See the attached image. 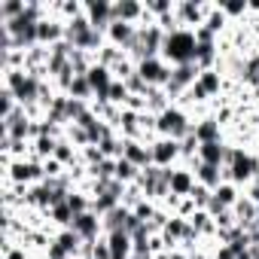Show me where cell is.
Returning <instances> with one entry per match:
<instances>
[{
	"instance_id": "cell-1",
	"label": "cell",
	"mask_w": 259,
	"mask_h": 259,
	"mask_svg": "<svg viewBox=\"0 0 259 259\" xmlns=\"http://www.w3.org/2000/svg\"><path fill=\"white\" fill-rule=\"evenodd\" d=\"M195 52H198L195 34H189V31H174L171 37H165V55H168L171 61H177V64H192Z\"/></svg>"
},
{
	"instance_id": "cell-2",
	"label": "cell",
	"mask_w": 259,
	"mask_h": 259,
	"mask_svg": "<svg viewBox=\"0 0 259 259\" xmlns=\"http://www.w3.org/2000/svg\"><path fill=\"white\" fill-rule=\"evenodd\" d=\"M226 165H232V180H250L253 174H259V162L256 159H250V156H244L241 150H226V159H223Z\"/></svg>"
},
{
	"instance_id": "cell-3",
	"label": "cell",
	"mask_w": 259,
	"mask_h": 259,
	"mask_svg": "<svg viewBox=\"0 0 259 259\" xmlns=\"http://www.w3.org/2000/svg\"><path fill=\"white\" fill-rule=\"evenodd\" d=\"M159 132L171 135V141H180V138H186V135L192 132V128L186 125V119H183L180 110H165L162 119H159Z\"/></svg>"
},
{
	"instance_id": "cell-4",
	"label": "cell",
	"mask_w": 259,
	"mask_h": 259,
	"mask_svg": "<svg viewBox=\"0 0 259 259\" xmlns=\"http://www.w3.org/2000/svg\"><path fill=\"white\" fill-rule=\"evenodd\" d=\"M110 256L113 259H128V253H132V235H128L125 229L119 232H110Z\"/></svg>"
},
{
	"instance_id": "cell-5",
	"label": "cell",
	"mask_w": 259,
	"mask_h": 259,
	"mask_svg": "<svg viewBox=\"0 0 259 259\" xmlns=\"http://www.w3.org/2000/svg\"><path fill=\"white\" fill-rule=\"evenodd\" d=\"M138 73H141L144 82H165V79H168V70H165L156 58H144L141 67H138Z\"/></svg>"
},
{
	"instance_id": "cell-6",
	"label": "cell",
	"mask_w": 259,
	"mask_h": 259,
	"mask_svg": "<svg viewBox=\"0 0 259 259\" xmlns=\"http://www.w3.org/2000/svg\"><path fill=\"white\" fill-rule=\"evenodd\" d=\"M89 82H92V92H98V98H104L107 101V95H110V73H107V67H92L89 73Z\"/></svg>"
},
{
	"instance_id": "cell-7",
	"label": "cell",
	"mask_w": 259,
	"mask_h": 259,
	"mask_svg": "<svg viewBox=\"0 0 259 259\" xmlns=\"http://www.w3.org/2000/svg\"><path fill=\"white\" fill-rule=\"evenodd\" d=\"M73 232H76L79 238H85V241H92V238L98 235V220H95L92 213H79V217L73 220Z\"/></svg>"
},
{
	"instance_id": "cell-8",
	"label": "cell",
	"mask_w": 259,
	"mask_h": 259,
	"mask_svg": "<svg viewBox=\"0 0 259 259\" xmlns=\"http://www.w3.org/2000/svg\"><path fill=\"white\" fill-rule=\"evenodd\" d=\"M122 159H128V162H132L135 168L138 165H147L150 159H153V153H147V150H141L135 141H128V144H122Z\"/></svg>"
},
{
	"instance_id": "cell-9",
	"label": "cell",
	"mask_w": 259,
	"mask_h": 259,
	"mask_svg": "<svg viewBox=\"0 0 259 259\" xmlns=\"http://www.w3.org/2000/svg\"><path fill=\"white\" fill-rule=\"evenodd\" d=\"M201 165H217L220 168V162L226 159V150H223V144L220 141H213V144H201Z\"/></svg>"
},
{
	"instance_id": "cell-10",
	"label": "cell",
	"mask_w": 259,
	"mask_h": 259,
	"mask_svg": "<svg viewBox=\"0 0 259 259\" xmlns=\"http://www.w3.org/2000/svg\"><path fill=\"white\" fill-rule=\"evenodd\" d=\"M177 153H180V150H177V141H159V144L153 147V159H156L159 165H168Z\"/></svg>"
},
{
	"instance_id": "cell-11",
	"label": "cell",
	"mask_w": 259,
	"mask_h": 259,
	"mask_svg": "<svg viewBox=\"0 0 259 259\" xmlns=\"http://www.w3.org/2000/svg\"><path fill=\"white\" fill-rule=\"evenodd\" d=\"M195 186H192V177L186 174V171H174L171 174V192H177V195H186V192H192Z\"/></svg>"
},
{
	"instance_id": "cell-12",
	"label": "cell",
	"mask_w": 259,
	"mask_h": 259,
	"mask_svg": "<svg viewBox=\"0 0 259 259\" xmlns=\"http://www.w3.org/2000/svg\"><path fill=\"white\" fill-rule=\"evenodd\" d=\"M110 34H113L116 43H132L135 40V31H132V25H128V22H113L110 25Z\"/></svg>"
},
{
	"instance_id": "cell-13",
	"label": "cell",
	"mask_w": 259,
	"mask_h": 259,
	"mask_svg": "<svg viewBox=\"0 0 259 259\" xmlns=\"http://www.w3.org/2000/svg\"><path fill=\"white\" fill-rule=\"evenodd\" d=\"M192 76H195V67H192V64H180V67H177V73L171 76V89H174V92H177V89H183L186 82H192Z\"/></svg>"
},
{
	"instance_id": "cell-14",
	"label": "cell",
	"mask_w": 259,
	"mask_h": 259,
	"mask_svg": "<svg viewBox=\"0 0 259 259\" xmlns=\"http://www.w3.org/2000/svg\"><path fill=\"white\" fill-rule=\"evenodd\" d=\"M217 128H220V122L207 119L204 125H198V128H195V138H198L201 144H213V141H217Z\"/></svg>"
},
{
	"instance_id": "cell-15",
	"label": "cell",
	"mask_w": 259,
	"mask_h": 259,
	"mask_svg": "<svg viewBox=\"0 0 259 259\" xmlns=\"http://www.w3.org/2000/svg\"><path fill=\"white\" fill-rule=\"evenodd\" d=\"M70 92H73L76 101H79V98H89V95H92V82H89V76H73Z\"/></svg>"
},
{
	"instance_id": "cell-16",
	"label": "cell",
	"mask_w": 259,
	"mask_h": 259,
	"mask_svg": "<svg viewBox=\"0 0 259 259\" xmlns=\"http://www.w3.org/2000/svg\"><path fill=\"white\" fill-rule=\"evenodd\" d=\"M198 177L204 186H220V168L217 165H201L198 168Z\"/></svg>"
},
{
	"instance_id": "cell-17",
	"label": "cell",
	"mask_w": 259,
	"mask_h": 259,
	"mask_svg": "<svg viewBox=\"0 0 259 259\" xmlns=\"http://www.w3.org/2000/svg\"><path fill=\"white\" fill-rule=\"evenodd\" d=\"M198 85H201L207 95H213V92H220V76H217L213 70H204V73L198 76Z\"/></svg>"
},
{
	"instance_id": "cell-18",
	"label": "cell",
	"mask_w": 259,
	"mask_h": 259,
	"mask_svg": "<svg viewBox=\"0 0 259 259\" xmlns=\"http://www.w3.org/2000/svg\"><path fill=\"white\" fill-rule=\"evenodd\" d=\"M116 177H119V180H132V177H135V165L128 162V159H119V162H116Z\"/></svg>"
},
{
	"instance_id": "cell-19",
	"label": "cell",
	"mask_w": 259,
	"mask_h": 259,
	"mask_svg": "<svg viewBox=\"0 0 259 259\" xmlns=\"http://www.w3.org/2000/svg\"><path fill=\"white\" fill-rule=\"evenodd\" d=\"M58 244H61V247H64V250L70 253V250H76V244H79V235H76V232L70 229V232H64V235L58 238Z\"/></svg>"
},
{
	"instance_id": "cell-20",
	"label": "cell",
	"mask_w": 259,
	"mask_h": 259,
	"mask_svg": "<svg viewBox=\"0 0 259 259\" xmlns=\"http://www.w3.org/2000/svg\"><path fill=\"white\" fill-rule=\"evenodd\" d=\"M58 34H61V28H55L49 22H40V40H55Z\"/></svg>"
},
{
	"instance_id": "cell-21",
	"label": "cell",
	"mask_w": 259,
	"mask_h": 259,
	"mask_svg": "<svg viewBox=\"0 0 259 259\" xmlns=\"http://www.w3.org/2000/svg\"><path fill=\"white\" fill-rule=\"evenodd\" d=\"M55 220H58V223H70V220H76L73 210L67 207V201H64V204H55Z\"/></svg>"
},
{
	"instance_id": "cell-22",
	"label": "cell",
	"mask_w": 259,
	"mask_h": 259,
	"mask_svg": "<svg viewBox=\"0 0 259 259\" xmlns=\"http://www.w3.org/2000/svg\"><path fill=\"white\" fill-rule=\"evenodd\" d=\"M107 101H125V85H122V82H113V85H110Z\"/></svg>"
},
{
	"instance_id": "cell-23",
	"label": "cell",
	"mask_w": 259,
	"mask_h": 259,
	"mask_svg": "<svg viewBox=\"0 0 259 259\" xmlns=\"http://www.w3.org/2000/svg\"><path fill=\"white\" fill-rule=\"evenodd\" d=\"M37 153H40V156H46V153H55V144H52V141H46V138H40V144H37Z\"/></svg>"
},
{
	"instance_id": "cell-24",
	"label": "cell",
	"mask_w": 259,
	"mask_h": 259,
	"mask_svg": "<svg viewBox=\"0 0 259 259\" xmlns=\"http://www.w3.org/2000/svg\"><path fill=\"white\" fill-rule=\"evenodd\" d=\"M238 210H241L244 223H250V220H253V204H250V201H241V204H238Z\"/></svg>"
},
{
	"instance_id": "cell-25",
	"label": "cell",
	"mask_w": 259,
	"mask_h": 259,
	"mask_svg": "<svg viewBox=\"0 0 259 259\" xmlns=\"http://www.w3.org/2000/svg\"><path fill=\"white\" fill-rule=\"evenodd\" d=\"M192 195L198 198V204H210V195H207V189H204V186H198V189H192Z\"/></svg>"
},
{
	"instance_id": "cell-26",
	"label": "cell",
	"mask_w": 259,
	"mask_h": 259,
	"mask_svg": "<svg viewBox=\"0 0 259 259\" xmlns=\"http://www.w3.org/2000/svg\"><path fill=\"white\" fill-rule=\"evenodd\" d=\"M98 174H101V180H107V177L113 174V165H110V162H101V165H98Z\"/></svg>"
},
{
	"instance_id": "cell-27",
	"label": "cell",
	"mask_w": 259,
	"mask_h": 259,
	"mask_svg": "<svg viewBox=\"0 0 259 259\" xmlns=\"http://www.w3.org/2000/svg\"><path fill=\"white\" fill-rule=\"evenodd\" d=\"M55 156H58V159H61V162H67V159H70V153H67V150H64V147H61V150H55Z\"/></svg>"
},
{
	"instance_id": "cell-28",
	"label": "cell",
	"mask_w": 259,
	"mask_h": 259,
	"mask_svg": "<svg viewBox=\"0 0 259 259\" xmlns=\"http://www.w3.org/2000/svg\"><path fill=\"white\" fill-rule=\"evenodd\" d=\"M235 259H250V253H241V256H235Z\"/></svg>"
},
{
	"instance_id": "cell-29",
	"label": "cell",
	"mask_w": 259,
	"mask_h": 259,
	"mask_svg": "<svg viewBox=\"0 0 259 259\" xmlns=\"http://www.w3.org/2000/svg\"><path fill=\"white\" fill-rule=\"evenodd\" d=\"M174 259H183V256H174Z\"/></svg>"
}]
</instances>
